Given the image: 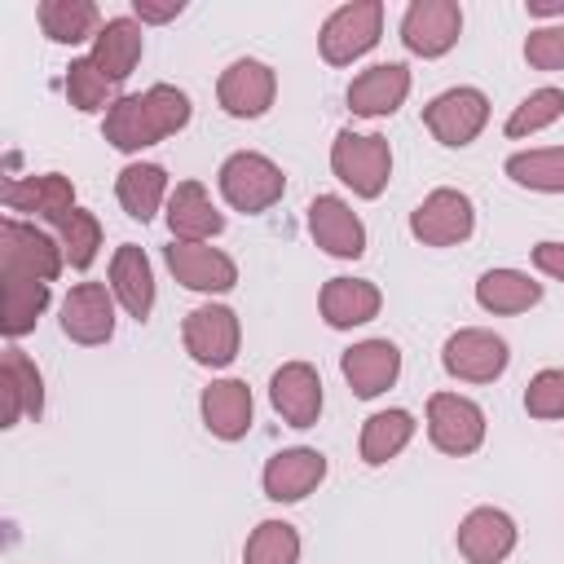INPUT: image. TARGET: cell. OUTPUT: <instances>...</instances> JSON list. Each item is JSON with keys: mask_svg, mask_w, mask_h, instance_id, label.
<instances>
[{"mask_svg": "<svg viewBox=\"0 0 564 564\" xmlns=\"http://www.w3.org/2000/svg\"><path fill=\"white\" fill-rule=\"evenodd\" d=\"M441 361H445V370H449L454 379L494 383V379L507 370L511 348H507L502 335H494V330H485V326H463V330H454V335L445 339Z\"/></svg>", "mask_w": 564, "mask_h": 564, "instance_id": "30bf717a", "label": "cell"}, {"mask_svg": "<svg viewBox=\"0 0 564 564\" xmlns=\"http://www.w3.org/2000/svg\"><path fill=\"white\" fill-rule=\"evenodd\" d=\"M524 410H529V419H564V366L538 370L529 379Z\"/></svg>", "mask_w": 564, "mask_h": 564, "instance_id": "74e56055", "label": "cell"}, {"mask_svg": "<svg viewBox=\"0 0 564 564\" xmlns=\"http://www.w3.org/2000/svg\"><path fill=\"white\" fill-rule=\"evenodd\" d=\"M189 123V97L172 84H154L145 93H128L119 97L110 110H106V123H101V137L123 150V154H137L145 145H159L163 137L181 132Z\"/></svg>", "mask_w": 564, "mask_h": 564, "instance_id": "6da1fadb", "label": "cell"}, {"mask_svg": "<svg viewBox=\"0 0 564 564\" xmlns=\"http://www.w3.org/2000/svg\"><path fill=\"white\" fill-rule=\"evenodd\" d=\"M57 242H62L70 269H88V264L97 260V247H101V225H97V216L84 212V207L66 212V216L57 220Z\"/></svg>", "mask_w": 564, "mask_h": 564, "instance_id": "d590c367", "label": "cell"}, {"mask_svg": "<svg viewBox=\"0 0 564 564\" xmlns=\"http://www.w3.org/2000/svg\"><path fill=\"white\" fill-rule=\"evenodd\" d=\"M529 18H560L564 22V0H524Z\"/></svg>", "mask_w": 564, "mask_h": 564, "instance_id": "b9f144b4", "label": "cell"}, {"mask_svg": "<svg viewBox=\"0 0 564 564\" xmlns=\"http://www.w3.org/2000/svg\"><path fill=\"white\" fill-rule=\"evenodd\" d=\"M533 264H538L546 278L564 282V242H538V247H533Z\"/></svg>", "mask_w": 564, "mask_h": 564, "instance_id": "60d3db41", "label": "cell"}, {"mask_svg": "<svg viewBox=\"0 0 564 564\" xmlns=\"http://www.w3.org/2000/svg\"><path fill=\"white\" fill-rule=\"evenodd\" d=\"M463 35V9L454 0H414L401 18V44L414 57H445Z\"/></svg>", "mask_w": 564, "mask_h": 564, "instance_id": "8fae6325", "label": "cell"}, {"mask_svg": "<svg viewBox=\"0 0 564 564\" xmlns=\"http://www.w3.org/2000/svg\"><path fill=\"white\" fill-rule=\"evenodd\" d=\"M110 291L128 308V317H137V322L150 317V308H154V269H150V256L137 242H123L115 251V260H110Z\"/></svg>", "mask_w": 564, "mask_h": 564, "instance_id": "484cf974", "label": "cell"}, {"mask_svg": "<svg viewBox=\"0 0 564 564\" xmlns=\"http://www.w3.org/2000/svg\"><path fill=\"white\" fill-rule=\"evenodd\" d=\"M507 176L538 194H564V145L520 150L507 159Z\"/></svg>", "mask_w": 564, "mask_h": 564, "instance_id": "d6a6232c", "label": "cell"}, {"mask_svg": "<svg viewBox=\"0 0 564 564\" xmlns=\"http://www.w3.org/2000/svg\"><path fill=\"white\" fill-rule=\"evenodd\" d=\"M167 269L181 286L207 291V295H220L238 282V264L220 247H207V242H172L167 247Z\"/></svg>", "mask_w": 564, "mask_h": 564, "instance_id": "9a60e30c", "label": "cell"}, {"mask_svg": "<svg viewBox=\"0 0 564 564\" xmlns=\"http://www.w3.org/2000/svg\"><path fill=\"white\" fill-rule=\"evenodd\" d=\"M308 234H313V242H317L326 256H335V260H357V256L366 251V225H361L357 212H352L344 198H335V194H317V198L308 203Z\"/></svg>", "mask_w": 564, "mask_h": 564, "instance_id": "5bb4252c", "label": "cell"}, {"mask_svg": "<svg viewBox=\"0 0 564 564\" xmlns=\"http://www.w3.org/2000/svg\"><path fill=\"white\" fill-rule=\"evenodd\" d=\"M4 207L57 225L66 212H75V185H70V176H62V172L22 176V181H9V185H4Z\"/></svg>", "mask_w": 564, "mask_h": 564, "instance_id": "44dd1931", "label": "cell"}, {"mask_svg": "<svg viewBox=\"0 0 564 564\" xmlns=\"http://www.w3.org/2000/svg\"><path fill=\"white\" fill-rule=\"evenodd\" d=\"M167 229H172V242H207L225 229V216L212 207L198 181H181L167 198Z\"/></svg>", "mask_w": 564, "mask_h": 564, "instance_id": "d4e9b609", "label": "cell"}, {"mask_svg": "<svg viewBox=\"0 0 564 564\" xmlns=\"http://www.w3.org/2000/svg\"><path fill=\"white\" fill-rule=\"evenodd\" d=\"M524 62L533 70H564V22H546V26L529 31Z\"/></svg>", "mask_w": 564, "mask_h": 564, "instance_id": "f35d334b", "label": "cell"}, {"mask_svg": "<svg viewBox=\"0 0 564 564\" xmlns=\"http://www.w3.org/2000/svg\"><path fill=\"white\" fill-rule=\"evenodd\" d=\"M269 401L291 427H313L322 414V379L308 361H286L269 379Z\"/></svg>", "mask_w": 564, "mask_h": 564, "instance_id": "2e32d148", "label": "cell"}, {"mask_svg": "<svg viewBox=\"0 0 564 564\" xmlns=\"http://www.w3.org/2000/svg\"><path fill=\"white\" fill-rule=\"evenodd\" d=\"M410 97V70L401 62H379L370 70H361L348 84V110L361 119H383L392 115L401 101Z\"/></svg>", "mask_w": 564, "mask_h": 564, "instance_id": "ffe728a7", "label": "cell"}, {"mask_svg": "<svg viewBox=\"0 0 564 564\" xmlns=\"http://www.w3.org/2000/svg\"><path fill=\"white\" fill-rule=\"evenodd\" d=\"M35 18L53 44H84V40H97L101 31V13L93 0H40Z\"/></svg>", "mask_w": 564, "mask_h": 564, "instance_id": "f1b7e54d", "label": "cell"}, {"mask_svg": "<svg viewBox=\"0 0 564 564\" xmlns=\"http://www.w3.org/2000/svg\"><path fill=\"white\" fill-rule=\"evenodd\" d=\"M300 560V533L286 520H260L242 546V564H295Z\"/></svg>", "mask_w": 564, "mask_h": 564, "instance_id": "836d02e7", "label": "cell"}, {"mask_svg": "<svg viewBox=\"0 0 564 564\" xmlns=\"http://www.w3.org/2000/svg\"><path fill=\"white\" fill-rule=\"evenodd\" d=\"M115 194H119V207H123L132 220H141V225L159 212L163 198H172V194H167V172H163L159 163H128V167L119 172V181H115Z\"/></svg>", "mask_w": 564, "mask_h": 564, "instance_id": "4dcf8cb0", "label": "cell"}, {"mask_svg": "<svg viewBox=\"0 0 564 564\" xmlns=\"http://www.w3.org/2000/svg\"><path fill=\"white\" fill-rule=\"evenodd\" d=\"M542 300V282L520 269H489L476 278V304L485 313H524Z\"/></svg>", "mask_w": 564, "mask_h": 564, "instance_id": "f546056e", "label": "cell"}, {"mask_svg": "<svg viewBox=\"0 0 564 564\" xmlns=\"http://www.w3.org/2000/svg\"><path fill=\"white\" fill-rule=\"evenodd\" d=\"M564 115V88H538V93H529L516 110H511V119H507V137H533V132H542V128H551L555 119Z\"/></svg>", "mask_w": 564, "mask_h": 564, "instance_id": "8d00e7d4", "label": "cell"}, {"mask_svg": "<svg viewBox=\"0 0 564 564\" xmlns=\"http://www.w3.org/2000/svg\"><path fill=\"white\" fill-rule=\"evenodd\" d=\"M427 436L441 454H476L485 441V410L458 392H432L427 397Z\"/></svg>", "mask_w": 564, "mask_h": 564, "instance_id": "ba28073f", "label": "cell"}, {"mask_svg": "<svg viewBox=\"0 0 564 564\" xmlns=\"http://www.w3.org/2000/svg\"><path fill=\"white\" fill-rule=\"evenodd\" d=\"M141 48H145V40H141V22L137 18H106L101 22V31H97V40H93V66L110 79V84H123L132 70H137V62H141Z\"/></svg>", "mask_w": 564, "mask_h": 564, "instance_id": "cb8c5ba5", "label": "cell"}, {"mask_svg": "<svg viewBox=\"0 0 564 564\" xmlns=\"http://www.w3.org/2000/svg\"><path fill=\"white\" fill-rule=\"evenodd\" d=\"M0 392H4V423L0 427H18L22 414H31V419L44 414V379L18 344H9L0 357Z\"/></svg>", "mask_w": 564, "mask_h": 564, "instance_id": "7402d4cb", "label": "cell"}, {"mask_svg": "<svg viewBox=\"0 0 564 564\" xmlns=\"http://www.w3.org/2000/svg\"><path fill=\"white\" fill-rule=\"evenodd\" d=\"M132 13L141 22H172L176 13H185V0H132Z\"/></svg>", "mask_w": 564, "mask_h": 564, "instance_id": "ab89813d", "label": "cell"}, {"mask_svg": "<svg viewBox=\"0 0 564 564\" xmlns=\"http://www.w3.org/2000/svg\"><path fill=\"white\" fill-rule=\"evenodd\" d=\"M458 551L467 564H502L516 551V520L498 507H471L458 524Z\"/></svg>", "mask_w": 564, "mask_h": 564, "instance_id": "d6986e66", "label": "cell"}, {"mask_svg": "<svg viewBox=\"0 0 564 564\" xmlns=\"http://www.w3.org/2000/svg\"><path fill=\"white\" fill-rule=\"evenodd\" d=\"M379 31H383V4L379 0H352V4H339L322 22L317 48L330 66H348L379 44Z\"/></svg>", "mask_w": 564, "mask_h": 564, "instance_id": "277c9868", "label": "cell"}, {"mask_svg": "<svg viewBox=\"0 0 564 564\" xmlns=\"http://www.w3.org/2000/svg\"><path fill=\"white\" fill-rule=\"evenodd\" d=\"M273 97H278V75H273V66H264L256 57L229 62L216 84V101L234 119H260L273 106Z\"/></svg>", "mask_w": 564, "mask_h": 564, "instance_id": "7c38bea8", "label": "cell"}, {"mask_svg": "<svg viewBox=\"0 0 564 564\" xmlns=\"http://www.w3.org/2000/svg\"><path fill=\"white\" fill-rule=\"evenodd\" d=\"M4 282V317H0V330L9 339H22L26 330H35L40 313L48 308V282L44 278H31V273H0Z\"/></svg>", "mask_w": 564, "mask_h": 564, "instance_id": "83f0119b", "label": "cell"}, {"mask_svg": "<svg viewBox=\"0 0 564 564\" xmlns=\"http://www.w3.org/2000/svg\"><path fill=\"white\" fill-rule=\"evenodd\" d=\"M414 436V414L410 410H379L361 423V463L366 467H383L388 458H397Z\"/></svg>", "mask_w": 564, "mask_h": 564, "instance_id": "1f68e13d", "label": "cell"}, {"mask_svg": "<svg viewBox=\"0 0 564 564\" xmlns=\"http://www.w3.org/2000/svg\"><path fill=\"white\" fill-rule=\"evenodd\" d=\"M322 480H326V454H317V449H308V445H295V449L273 454V458L264 463V476H260L264 498H273V502H300V498H308Z\"/></svg>", "mask_w": 564, "mask_h": 564, "instance_id": "e0dca14e", "label": "cell"}, {"mask_svg": "<svg viewBox=\"0 0 564 564\" xmlns=\"http://www.w3.org/2000/svg\"><path fill=\"white\" fill-rule=\"evenodd\" d=\"M62 330L75 344H106L115 335V291L101 282H79L62 300Z\"/></svg>", "mask_w": 564, "mask_h": 564, "instance_id": "4fadbf2b", "label": "cell"}, {"mask_svg": "<svg viewBox=\"0 0 564 564\" xmlns=\"http://www.w3.org/2000/svg\"><path fill=\"white\" fill-rule=\"evenodd\" d=\"M282 189H286L282 167L256 150H238L220 163V194L234 212H247V216L269 212L282 198Z\"/></svg>", "mask_w": 564, "mask_h": 564, "instance_id": "3957f363", "label": "cell"}, {"mask_svg": "<svg viewBox=\"0 0 564 564\" xmlns=\"http://www.w3.org/2000/svg\"><path fill=\"white\" fill-rule=\"evenodd\" d=\"M330 172L357 194V198H379L388 176H392V145L379 132H352L344 128L330 145Z\"/></svg>", "mask_w": 564, "mask_h": 564, "instance_id": "7a4b0ae2", "label": "cell"}, {"mask_svg": "<svg viewBox=\"0 0 564 564\" xmlns=\"http://www.w3.org/2000/svg\"><path fill=\"white\" fill-rule=\"evenodd\" d=\"M423 123L449 150L471 145L480 137V128L489 123V97L480 88H445L441 97H432L423 106Z\"/></svg>", "mask_w": 564, "mask_h": 564, "instance_id": "8992f818", "label": "cell"}, {"mask_svg": "<svg viewBox=\"0 0 564 564\" xmlns=\"http://www.w3.org/2000/svg\"><path fill=\"white\" fill-rule=\"evenodd\" d=\"M476 229V207L463 189H432L414 212H410V234L423 242V247H454V242H467Z\"/></svg>", "mask_w": 564, "mask_h": 564, "instance_id": "5b68a950", "label": "cell"}, {"mask_svg": "<svg viewBox=\"0 0 564 564\" xmlns=\"http://www.w3.org/2000/svg\"><path fill=\"white\" fill-rule=\"evenodd\" d=\"M339 370H344L348 388L361 401H370V397H379V392H388L397 383V375H401V348L392 339H361V344H352L339 357Z\"/></svg>", "mask_w": 564, "mask_h": 564, "instance_id": "ac0fdd59", "label": "cell"}, {"mask_svg": "<svg viewBox=\"0 0 564 564\" xmlns=\"http://www.w3.org/2000/svg\"><path fill=\"white\" fill-rule=\"evenodd\" d=\"M62 264H66V251L53 234L26 220H13V216L0 225V273H31V278L53 282Z\"/></svg>", "mask_w": 564, "mask_h": 564, "instance_id": "9c48e42d", "label": "cell"}, {"mask_svg": "<svg viewBox=\"0 0 564 564\" xmlns=\"http://www.w3.org/2000/svg\"><path fill=\"white\" fill-rule=\"evenodd\" d=\"M317 304H322L326 326L352 330V326H366V322L379 313L383 295H379V286L366 282V278H330V282L322 286V300H317Z\"/></svg>", "mask_w": 564, "mask_h": 564, "instance_id": "4316f807", "label": "cell"}, {"mask_svg": "<svg viewBox=\"0 0 564 564\" xmlns=\"http://www.w3.org/2000/svg\"><path fill=\"white\" fill-rule=\"evenodd\" d=\"M181 339H185V352L198 366L220 370V366H229L238 357L242 326H238V313L234 308H225V304H198L194 313H185Z\"/></svg>", "mask_w": 564, "mask_h": 564, "instance_id": "52a82bcc", "label": "cell"}, {"mask_svg": "<svg viewBox=\"0 0 564 564\" xmlns=\"http://www.w3.org/2000/svg\"><path fill=\"white\" fill-rule=\"evenodd\" d=\"M66 97L75 110L93 115V110H110L119 97H115V84L93 66V57H75L66 66Z\"/></svg>", "mask_w": 564, "mask_h": 564, "instance_id": "e575fe53", "label": "cell"}, {"mask_svg": "<svg viewBox=\"0 0 564 564\" xmlns=\"http://www.w3.org/2000/svg\"><path fill=\"white\" fill-rule=\"evenodd\" d=\"M203 423L220 441H242L251 432V388L242 379H216L203 388Z\"/></svg>", "mask_w": 564, "mask_h": 564, "instance_id": "603a6c76", "label": "cell"}]
</instances>
